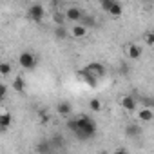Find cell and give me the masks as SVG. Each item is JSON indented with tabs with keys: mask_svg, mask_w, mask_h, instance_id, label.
Wrapping results in <instances>:
<instances>
[{
	"mask_svg": "<svg viewBox=\"0 0 154 154\" xmlns=\"http://www.w3.org/2000/svg\"><path fill=\"white\" fill-rule=\"evenodd\" d=\"M80 76H82V78H84L87 84H91V85H94V84H96V78H94V76H91L85 69H82V71H80Z\"/></svg>",
	"mask_w": 154,
	"mask_h": 154,
	"instance_id": "19",
	"label": "cell"
},
{
	"mask_svg": "<svg viewBox=\"0 0 154 154\" xmlns=\"http://www.w3.org/2000/svg\"><path fill=\"white\" fill-rule=\"evenodd\" d=\"M54 38L56 40H65L67 38V29H65V26H58V27H54Z\"/></svg>",
	"mask_w": 154,
	"mask_h": 154,
	"instance_id": "14",
	"label": "cell"
},
{
	"mask_svg": "<svg viewBox=\"0 0 154 154\" xmlns=\"http://www.w3.org/2000/svg\"><path fill=\"white\" fill-rule=\"evenodd\" d=\"M82 13L84 11L80 8H67V11L63 13V17H65V20H71V22H80Z\"/></svg>",
	"mask_w": 154,
	"mask_h": 154,
	"instance_id": "5",
	"label": "cell"
},
{
	"mask_svg": "<svg viewBox=\"0 0 154 154\" xmlns=\"http://www.w3.org/2000/svg\"><path fill=\"white\" fill-rule=\"evenodd\" d=\"M9 72H11V63L0 62V74H2V76H9Z\"/></svg>",
	"mask_w": 154,
	"mask_h": 154,
	"instance_id": "20",
	"label": "cell"
},
{
	"mask_svg": "<svg viewBox=\"0 0 154 154\" xmlns=\"http://www.w3.org/2000/svg\"><path fill=\"white\" fill-rule=\"evenodd\" d=\"M145 44H147V45H152V44H154V33H152V31H149V33L145 35Z\"/></svg>",
	"mask_w": 154,
	"mask_h": 154,
	"instance_id": "24",
	"label": "cell"
},
{
	"mask_svg": "<svg viewBox=\"0 0 154 154\" xmlns=\"http://www.w3.org/2000/svg\"><path fill=\"white\" fill-rule=\"evenodd\" d=\"M127 54H129V58H131V60H138V58L141 56V47H140V45H136V44H131V45H129V49H127Z\"/></svg>",
	"mask_w": 154,
	"mask_h": 154,
	"instance_id": "10",
	"label": "cell"
},
{
	"mask_svg": "<svg viewBox=\"0 0 154 154\" xmlns=\"http://www.w3.org/2000/svg\"><path fill=\"white\" fill-rule=\"evenodd\" d=\"M56 112H58L60 116L67 118V116L72 112V105H71L69 102H58V105H56Z\"/></svg>",
	"mask_w": 154,
	"mask_h": 154,
	"instance_id": "7",
	"label": "cell"
},
{
	"mask_svg": "<svg viewBox=\"0 0 154 154\" xmlns=\"http://www.w3.org/2000/svg\"><path fill=\"white\" fill-rule=\"evenodd\" d=\"M89 107H91V111H94V112H100V111H102V102H100L98 98H93V100L89 102Z\"/></svg>",
	"mask_w": 154,
	"mask_h": 154,
	"instance_id": "21",
	"label": "cell"
},
{
	"mask_svg": "<svg viewBox=\"0 0 154 154\" xmlns=\"http://www.w3.org/2000/svg\"><path fill=\"white\" fill-rule=\"evenodd\" d=\"M36 62H38V58H36L31 51H24V53L18 56V63H20L24 69H33V67L36 65Z\"/></svg>",
	"mask_w": 154,
	"mask_h": 154,
	"instance_id": "2",
	"label": "cell"
},
{
	"mask_svg": "<svg viewBox=\"0 0 154 154\" xmlns=\"http://www.w3.org/2000/svg\"><path fill=\"white\" fill-rule=\"evenodd\" d=\"M24 87H26V80L22 78V76H17V78L13 80V89H15L17 93H22Z\"/></svg>",
	"mask_w": 154,
	"mask_h": 154,
	"instance_id": "17",
	"label": "cell"
},
{
	"mask_svg": "<svg viewBox=\"0 0 154 154\" xmlns=\"http://www.w3.org/2000/svg\"><path fill=\"white\" fill-rule=\"evenodd\" d=\"M74 123L76 125H74V132L72 134L78 140L85 141V140H91V138L96 136V123L93 122V118L82 114L80 118H74Z\"/></svg>",
	"mask_w": 154,
	"mask_h": 154,
	"instance_id": "1",
	"label": "cell"
},
{
	"mask_svg": "<svg viewBox=\"0 0 154 154\" xmlns=\"http://www.w3.org/2000/svg\"><path fill=\"white\" fill-rule=\"evenodd\" d=\"M85 71H87L91 76H94V78H102V76L105 74V67H103V63H100V62L89 63V65L85 67Z\"/></svg>",
	"mask_w": 154,
	"mask_h": 154,
	"instance_id": "4",
	"label": "cell"
},
{
	"mask_svg": "<svg viewBox=\"0 0 154 154\" xmlns=\"http://www.w3.org/2000/svg\"><path fill=\"white\" fill-rule=\"evenodd\" d=\"M44 15H45V9H44L42 4H33V6L27 9V17H29V20H33V22H42V20H44Z\"/></svg>",
	"mask_w": 154,
	"mask_h": 154,
	"instance_id": "3",
	"label": "cell"
},
{
	"mask_svg": "<svg viewBox=\"0 0 154 154\" xmlns=\"http://www.w3.org/2000/svg\"><path fill=\"white\" fill-rule=\"evenodd\" d=\"M13 123V118L9 112H0V132H6Z\"/></svg>",
	"mask_w": 154,
	"mask_h": 154,
	"instance_id": "6",
	"label": "cell"
},
{
	"mask_svg": "<svg viewBox=\"0 0 154 154\" xmlns=\"http://www.w3.org/2000/svg\"><path fill=\"white\" fill-rule=\"evenodd\" d=\"M125 134L131 136V138H136V136L141 134V129H140L138 125H127V127H125Z\"/></svg>",
	"mask_w": 154,
	"mask_h": 154,
	"instance_id": "16",
	"label": "cell"
},
{
	"mask_svg": "<svg viewBox=\"0 0 154 154\" xmlns=\"http://www.w3.org/2000/svg\"><path fill=\"white\" fill-rule=\"evenodd\" d=\"M49 150H51L49 140H42V141L36 143V152H38V154H49Z\"/></svg>",
	"mask_w": 154,
	"mask_h": 154,
	"instance_id": "13",
	"label": "cell"
},
{
	"mask_svg": "<svg viewBox=\"0 0 154 154\" xmlns=\"http://www.w3.org/2000/svg\"><path fill=\"white\" fill-rule=\"evenodd\" d=\"M8 96V85L6 84H0V100H4Z\"/></svg>",
	"mask_w": 154,
	"mask_h": 154,
	"instance_id": "25",
	"label": "cell"
},
{
	"mask_svg": "<svg viewBox=\"0 0 154 154\" xmlns=\"http://www.w3.org/2000/svg\"><path fill=\"white\" fill-rule=\"evenodd\" d=\"M112 2H114V0H102V2H100V8L107 13L109 9H111V6H112Z\"/></svg>",
	"mask_w": 154,
	"mask_h": 154,
	"instance_id": "23",
	"label": "cell"
},
{
	"mask_svg": "<svg viewBox=\"0 0 154 154\" xmlns=\"http://www.w3.org/2000/svg\"><path fill=\"white\" fill-rule=\"evenodd\" d=\"M114 154H129V152H127L125 149H116V150H114Z\"/></svg>",
	"mask_w": 154,
	"mask_h": 154,
	"instance_id": "27",
	"label": "cell"
},
{
	"mask_svg": "<svg viewBox=\"0 0 154 154\" xmlns=\"http://www.w3.org/2000/svg\"><path fill=\"white\" fill-rule=\"evenodd\" d=\"M38 114H40L42 122H47V120H49V116H47V112H45V111H38Z\"/></svg>",
	"mask_w": 154,
	"mask_h": 154,
	"instance_id": "26",
	"label": "cell"
},
{
	"mask_svg": "<svg viewBox=\"0 0 154 154\" xmlns=\"http://www.w3.org/2000/svg\"><path fill=\"white\" fill-rule=\"evenodd\" d=\"M80 26L82 27H85V29H89V27H94L96 26V20H94V17L93 15H87V13H82V18H80Z\"/></svg>",
	"mask_w": 154,
	"mask_h": 154,
	"instance_id": "8",
	"label": "cell"
},
{
	"mask_svg": "<svg viewBox=\"0 0 154 154\" xmlns=\"http://www.w3.org/2000/svg\"><path fill=\"white\" fill-rule=\"evenodd\" d=\"M71 35H72L74 38H84V36L87 35V29H85V27H82L80 24H76V26H72V27H71Z\"/></svg>",
	"mask_w": 154,
	"mask_h": 154,
	"instance_id": "11",
	"label": "cell"
},
{
	"mask_svg": "<svg viewBox=\"0 0 154 154\" xmlns=\"http://www.w3.org/2000/svg\"><path fill=\"white\" fill-rule=\"evenodd\" d=\"M140 120L141 122H150L152 118H154V112H152V109H140Z\"/></svg>",
	"mask_w": 154,
	"mask_h": 154,
	"instance_id": "15",
	"label": "cell"
},
{
	"mask_svg": "<svg viewBox=\"0 0 154 154\" xmlns=\"http://www.w3.org/2000/svg\"><path fill=\"white\" fill-rule=\"evenodd\" d=\"M49 143H51V149H62L63 147V136L62 134H53Z\"/></svg>",
	"mask_w": 154,
	"mask_h": 154,
	"instance_id": "12",
	"label": "cell"
},
{
	"mask_svg": "<svg viewBox=\"0 0 154 154\" xmlns=\"http://www.w3.org/2000/svg\"><path fill=\"white\" fill-rule=\"evenodd\" d=\"M122 11H123L122 4L114 0V2H112V6H111V9H109L107 13H109V15H112V17H120V15H122Z\"/></svg>",
	"mask_w": 154,
	"mask_h": 154,
	"instance_id": "18",
	"label": "cell"
},
{
	"mask_svg": "<svg viewBox=\"0 0 154 154\" xmlns=\"http://www.w3.org/2000/svg\"><path fill=\"white\" fill-rule=\"evenodd\" d=\"M53 20H54V24H56V27H58V26H63L65 17H63V13H54V15H53Z\"/></svg>",
	"mask_w": 154,
	"mask_h": 154,
	"instance_id": "22",
	"label": "cell"
},
{
	"mask_svg": "<svg viewBox=\"0 0 154 154\" xmlns=\"http://www.w3.org/2000/svg\"><path fill=\"white\" fill-rule=\"evenodd\" d=\"M136 105H138V102H136L132 96H123V98H122V107H123L125 111H134Z\"/></svg>",
	"mask_w": 154,
	"mask_h": 154,
	"instance_id": "9",
	"label": "cell"
}]
</instances>
